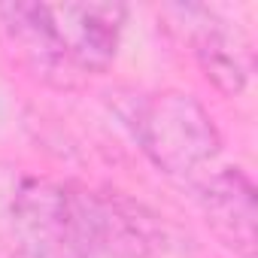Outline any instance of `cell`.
<instances>
[{
    "mask_svg": "<svg viewBox=\"0 0 258 258\" xmlns=\"http://www.w3.org/2000/svg\"><path fill=\"white\" fill-rule=\"evenodd\" d=\"M0 19L37 73L67 82L73 73H97L112 61L124 10L112 4H7Z\"/></svg>",
    "mask_w": 258,
    "mask_h": 258,
    "instance_id": "1",
    "label": "cell"
},
{
    "mask_svg": "<svg viewBox=\"0 0 258 258\" xmlns=\"http://www.w3.org/2000/svg\"><path fill=\"white\" fill-rule=\"evenodd\" d=\"M13 231L28 258H91L94 195L31 176L16 191Z\"/></svg>",
    "mask_w": 258,
    "mask_h": 258,
    "instance_id": "2",
    "label": "cell"
},
{
    "mask_svg": "<svg viewBox=\"0 0 258 258\" xmlns=\"http://www.w3.org/2000/svg\"><path fill=\"white\" fill-rule=\"evenodd\" d=\"M140 149L173 176L198 173L219 152V131L210 112L182 91L143 97L131 115Z\"/></svg>",
    "mask_w": 258,
    "mask_h": 258,
    "instance_id": "3",
    "label": "cell"
},
{
    "mask_svg": "<svg viewBox=\"0 0 258 258\" xmlns=\"http://www.w3.org/2000/svg\"><path fill=\"white\" fill-rule=\"evenodd\" d=\"M201 210L216 237L243 258H255V188L234 167L198 185Z\"/></svg>",
    "mask_w": 258,
    "mask_h": 258,
    "instance_id": "4",
    "label": "cell"
},
{
    "mask_svg": "<svg viewBox=\"0 0 258 258\" xmlns=\"http://www.w3.org/2000/svg\"><path fill=\"white\" fill-rule=\"evenodd\" d=\"M204 22H201V31L195 37V52L198 58L204 61L207 73L228 91H240V85L246 82V61H243V52L246 46H237L234 43V34L213 19L210 10H201Z\"/></svg>",
    "mask_w": 258,
    "mask_h": 258,
    "instance_id": "5",
    "label": "cell"
}]
</instances>
